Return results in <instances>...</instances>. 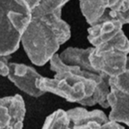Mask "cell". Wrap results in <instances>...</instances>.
I'll use <instances>...</instances> for the list:
<instances>
[{"mask_svg": "<svg viewBox=\"0 0 129 129\" xmlns=\"http://www.w3.org/2000/svg\"><path fill=\"white\" fill-rule=\"evenodd\" d=\"M0 18V54L10 56L19 49L33 11L24 0H1Z\"/></svg>", "mask_w": 129, "mask_h": 129, "instance_id": "obj_1", "label": "cell"}, {"mask_svg": "<svg viewBox=\"0 0 129 129\" xmlns=\"http://www.w3.org/2000/svg\"><path fill=\"white\" fill-rule=\"evenodd\" d=\"M22 45L30 61L42 67L57 53L61 44L55 33L44 22L33 17L22 38Z\"/></svg>", "mask_w": 129, "mask_h": 129, "instance_id": "obj_2", "label": "cell"}, {"mask_svg": "<svg viewBox=\"0 0 129 129\" xmlns=\"http://www.w3.org/2000/svg\"><path fill=\"white\" fill-rule=\"evenodd\" d=\"M97 83L96 81H92L73 85L64 79H50L42 76L37 81V86L44 93H52L68 102L80 104L82 100L94 94Z\"/></svg>", "mask_w": 129, "mask_h": 129, "instance_id": "obj_3", "label": "cell"}, {"mask_svg": "<svg viewBox=\"0 0 129 129\" xmlns=\"http://www.w3.org/2000/svg\"><path fill=\"white\" fill-rule=\"evenodd\" d=\"M128 54L115 49L94 48L90 63L95 72L109 78L119 76L126 70Z\"/></svg>", "mask_w": 129, "mask_h": 129, "instance_id": "obj_4", "label": "cell"}, {"mask_svg": "<svg viewBox=\"0 0 129 129\" xmlns=\"http://www.w3.org/2000/svg\"><path fill=\"white\" fill-rule=\"evenodd\" d=\"M10 68L8 78L21 91L35 98H39L45 94L37 86V81L42 76L34 68L19 63H10Z\"/></svg>", "mask_w": 129, "mask_h": 129, "instance_id": "obj_5", "label": "cell"}, {"mask_svg": "<svg viewBox=\"0 0 129 129\" xmlns=\"http://www.w3.org/2000/svg\"><path fill=\"white\" fill-rule=\"evenodd\" d=\"M26 109L23 96L14 94L0 100V127L11 126L13 129H23Z\"/></svg>", "mask_w": 129, "mask_h": 129, "instance_id": "obj_6", "label": "cell"}, {"mask_svg": "<svg viewBox=\"0 0 129 129\" xmlns=\"http://www.w3.org/2000/svg\"><path fill=\"white\" fill-rule=\"evenodd\" d=\"M50 68L55 73V79H64L69 83L76 85L81 82H92L96 81L100 82L103 79V74L93 73L90 71L81 69L79 67L68 66L62 61L58 53L51 59L50 61Z\"/></svg>", "mask_w": 129, "mask_h": 129, "instance_id": "obj_7", "label": "cell"}, {"mask_svg": "<svg viewBox=\"0 0 129 129\" xmlns=\"http://www.w3.org/2000/svg\"><path fill=\"white\" fill-rule=\"evenodd\" d=\"M68 113L72 129H99L110 121L109 116L100 110L89 111L82 107H77L68 110Z\"/></svg>", "mask_w": 129, "mask_h": 129, "instance_id": "obj_8", "label": "cell"}, {"mask_svg": "<svg viewBox=\"0 0 129 129\" xmlns=\"http://www.w3.org/2000/svg\"><path fill=\"white\" fill-rule=\"evenodd\" d=\"M122 31L123 24L119 21L110 20L102 22L88 28V41L92 44V47L97 48L112 40Z\"/></svg>", "mask_w": 129, "mask_h": 129, "instance_id": "obj_9", "label": "cell"}, {"mask_svg": "<svg viewBox=\"0 0 129 129\" xmlns=\"http://www.w3.org/2000/svg\"><path fill=\"white\" fill-rule=\"evenodd\" d=\"M108 102L110 108L109 114L110 121L129 125V95L120 94L110 90L108 95Z\"/></svg>", "mask_w": 129, "mask_h": 129, "instance_id": "obj_10", "label": "cell"}, {"mask_svg": "<svg viewBox=\"0 0 129 129\" xmlns=\"http://www.w3.org/2000/svg\"><path fill=\"white\" fill-rule=\"evenodd\" d=\"M93 50H94V47L86 49L68 47L66 50H64L59 54V56L66 64L79 67L83 70L96 73L90 63V55Z\"/></svg>", "mask_w": 129, "mask_h": 129, "instance_id": "obj_11", "label": "cell"}, {"mask_svg": "<svg viewBox=\"0 0 129 129\" xmlns=\"http://www.w3.org/2000/svg\"><path fill=\"white\" fill-rule=\"evenodd\" d=\"M110 7V0H80L82 15L90 26L96 24Z\"/></svg>", "mask_w": 129, "mask_h": 129, "instance_id": "obj_12", "label": "cell"}, {"mask_svg": "<svg viewBox=\"0 0 129 129\" xmlns=\"http://www.w3.org/2000/svg\"><path fill=\"white\" fill-rule=\"evenodd\" d=\"M62 9L55 10L54 12L46 14L44 16L37 17L47 24L57 36L60 44L63 45L71 37L70 25L61 18Z\"/></svg>", "mask_w": 129, "mask_h": 129, "instance_id": "obj_13", "label": "cell"}, {"mask_svg": "<svg viewBox=\"0 0 129 129\" xmlns=\"http://www.w3.org/2000/svg\"><path fill=\"white\" fill-rule=\"evenodd\" d=\"M41 129H72L68 111L64 110L53 111L45 119Z\"/></svg>", "mask_w": 129, "mask_h": 129, "instance_id": "obj_14", "label": "cell"}, {"mask_svg": "<svg viewBox=\"0 0 129 129\" xmlns=\"http://www.w3.org/2000/svg\"><path fill=\"white\" fill-rule=\"evenodd\" d=\"M68 1L69 0H43L41 4L33 11V17H41L54 12L55 10L62 9Z\"/></svg>", "mask_w": 129, "mask_h": 129, "instance_id": "obj_15", "label": "cell"}, {"mask_svg": "<svg viewBox=\"0 0 129 129\" xmlns=\"http://www.w3.org/2000/svg\"><path fill=\"white\" fill-rule=\"evenodd\" d=\"M109 83L110 90H114L120 94L129 95V69H126L119 76L110 78Z\"/></svg>", "mask_w": 129, "mask_h": 129, "instance_id": "obj_16", "label": "cell"}, {"mask_svg": "<svg viewBox=\"0 0 129 129\" xmlns=\"http://www.w3.org/2000/svg\"><path fill=\"white\" fill-rule=\"evenodd\" d=\"M8 56H1V61H0V73L2 77H9L10 75V64L9 60L7 59Z\"/></svg>", "mask_w": 129, "mask_h": 129, "instance_id": "obj_17", "label": "cell"}, {"mask_svg": "<svg viewBox=\"0 0 129 129\" xmlns=\"http://www.w3.org/2000/svg\"><path fill=\"white\" fill-rule=\"evenodd\" d=\"M126 2V0H110V7L109 9L110 10H119L124 5Z\"/></svg>", "mask_w": 129, "mask_h": 129, "instance_id": "obj_18", "label": "cell"}, {"mask_svg": "<svg viewBox=\"0 0 129 129\" xmlns=\"http://www.w3.org/2000/svg\"><path fill=\"white\" fill-rule=\"evenodd\" d=\"M99 129H124L123 125H121V123L113 121H109L107 123L102 125Z\"/></svg>", "mask_w": 129, "mask_h": 129, "instance_id": "obj_19", "label": "cell"}, {"mask_svg": "<svg viewBox=\"0 0 129 129\" xmlns=\"http://www.w3.org/2000/svg\"><path fill=\"white\" fill-rule=\"evenodd\" d=\"M24 1H25L26 3H27V5L30 7V9L32 10V11H34V10L41 4V2L43 0H24Z\"/></svg>", "mask_w": 129, "mask_h": 129, "instance_id": "obj_20", "label": "cell"}, {"mask_svg": "<svg viewBox=\"0 0 129 129\" xmlns=\"http://www.w3.org/2000/svg\"><path fill=\"white\" fill-rule=\"evenodd\" d=\"M0 129H13L11 126H5V127H0Z\"/></svg>", "mask_w": 129, "mask_h": 129, "instance_id": "obj_21", "label": "cell"}, {"mask_svg": "<svg viewBox=\"0 0 129 129\" xmlns=\"http://www.w3.org/2000/svg\"><path fill=\"white\" fill-rule=\"evenodd\" d=\"M126 69H129V56L127 59V64H126Z\"/></svg>", "mask_w": 129, "mask_h": 129, "instance_id": "obj_22", "label": "cell"}, {"mask_svg": "<svg viewBox=\"0 0 129 129\" xmlns=\"http://www.w3.org/2000/svg\"><path fill=\"white\" fill-rule=\"evenodd\" d=\"M128 126H129V125H128Z\"/></svg>", "mask_w": 129, "mask_h": 129, "instance_id": "obj_23", "label": "cell"}]
</instances>
